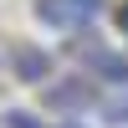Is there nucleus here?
Segmentation results:
<instances>
[{"label": "nucleus", "instance_id": "obj_1", "mask_svg": "<svg viewBox=\"0 0 128 128\" xmlns=\"http://www.w3.org/2000/svg\"><path fill=\"white\" fill-rule=\"evenodd\" d=\"M41 102H46L51 113H62V118H82V113H98V102H102V82L87 77V72L51 77L46 92H41Z\"/></svg>", "mask_w": 128, "mask_h": 128}, {"label": "nucleus", "instance_id": "obj_2", "mask_svg": "<svg viewBox=\"0 0 128 128\" xmlns=\"http://www.w3.org/2000/svg\"><path fill=\"white\" fill-rule=\"evenodd\" d=\"M72 51H77L82 72L98 77L102 87H128V51H113L108 41H98V36H77Z\"/></svg>", "mask_w": 128, "mask_h": 128}, {"label": "nucleus", "instance_id": "obj_3", "mask_svg": "<svg viewBox=\"0 0 128 128\" xmlns=\"http://www.w3.org/2000/svg\"><path fill=\"white\" fill-rule=\"evenodd\" d=\"M98 16H102V0H36V20L41 26L72 31V36H82Z\"/></svg>", "mask_w": 128, "mask_h": 128}, {"label": "nucleus", "instance_id": "obj_4", "mask_svg": "<svg viewBox=\"0 0 128 128\" xmlns=\"http://www.w3.org/2000/svg\"><path fill=\"white\" fill-rule=\"evenodd\" d=\"M10 72H16V82H26V87H46L51 82V51L41 46H26V41H16V46L5 51Z\"/></svg>", "mask_w": 128, "mask_h": 128}, {"label": "nucleus", "instance_id": "obj_5", "mask_svg": "<svg viewBox=\"0 0 128 128\" xmlns=\"http://www.w3.org/2000/svg\"><path fill=\"white\" fill-rule=\"evenodd\" d=\"M98 118L108 128H128V87H108L98 102Z\"/></svg>", "mask_w": 128, "mask_h": 128}, {"label": "nucleus", "instance_id": "obj_6", "mask_svg": "<svg viewBox=\"0 0 128 128\" xmlns=\"http://www.w3.org/2000/svg\"><path fill=\"white\" fill-rule=\"evenodd\" d=\"M0 123H5V128H51V123H41L36 113H26V108H10Z\"/></svg>", "mask_w": 128, "mask_h": 128}, {"label": "nucleus", "instance_id": "obj_7", "mask_svg": "<svg viewBox=\"0 0 128 128\" xmlns=\"http://www.w3.org/2000/svg\"><path fill=\"white\" fill-rule=\"evenodd\" d=\"M118 31H123V41H128V0L118 5Z\"/></svg>", "mask_w": 128, "mask_h": 128}, {"label": "nucleus", "instance_id": "obj_8", "mask_svg": "<svg viewBox=\"0 0 128 128\" xmlns=\"http://www.w3.org/2000/svg\"><path fill=\"white\" fill-rule=\"evenodd\" d=\"M51 128H87L82 118H62V123H51Z\"/></svg>", "mask_w": 128, "mask_h": 128}]
</instances>
